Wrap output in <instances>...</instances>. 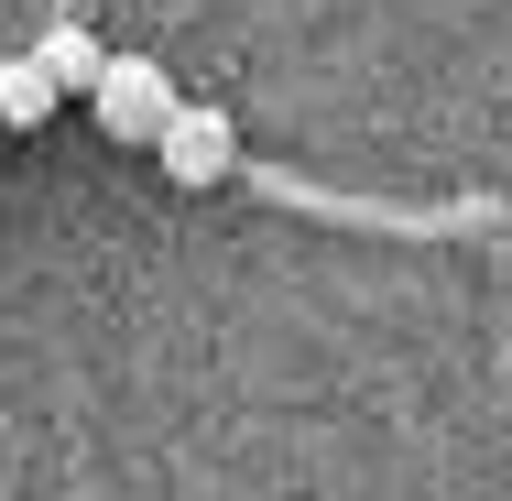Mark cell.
<instances>
[{"label": "cell", "mask_w": 512, "mask_h": 501, "mask_svg": "<svg viewBox=\"0 0 512 501\" xmlns=\"http://www.w3.org/2000/svg\"><path fill=\"white\" fill-rule=\"evenodd\" d=\"M175 99H186V88H175L153 55H109L99 77H88V109H99L109 142H153V131L175 120Z\"/></svg>", "instance_id": "6da1fadb"}, {"label": "cell", "mask_w": 512, "mask_h": 501, "mask_svg": "<svg viewBox=\"0 0 512 501\" xmlns=\"http://www.w3.org/2000/svg\"><path fill=\"white\" fill-rule=\"evenodd\" d=\"M142 153H164V175H175V186H218V175L240 164V131H229V109L175 99V120H164V131H153Z\"/></svg>", "instance_id": "7a4b0ae2"}, {"label": "cell", "mask_w": 512, "mask_h": 501, "mask_svg": "<svg viewBox=\"0 0 512 501\" xmlns=\"http://www.w3.org/2000/svg\"><path fill=\"white\" fill-rule=\"evenodd\" d=\"M33 66L55 77V99H66V88L88 99V77H99V66H109V44H99V33H88V22H55V33L33 44Z\"/></svg>", "instance_id": "3957f363"}, {"label": "cell", "mask_w": 512, "mask_h": 501, "mask_svg": "<svg viewBox=\"0 0 512 501\" xmlns=\"http://www.w3.org/2000/svg\"><path fill=\"white\" fill-rule=\"evenodd\" d=\"M44 120H55V77L33 55H11L0 66V131H44Z\"/></svg>", "instance_id": "277c9868"}]
</instances>
